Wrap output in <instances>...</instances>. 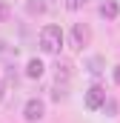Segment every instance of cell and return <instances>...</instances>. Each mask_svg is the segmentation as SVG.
<instances>
[{"mask_svg":"<svg viewBox=\"0 0 120 123\" xmlns=\"http://www.w3.org/2000/svg\"><path fill=\"white\" fill-rule=\"evenodd\" d=\"M40 46H43V52L57 55L60 49H63V29H60V26H54V23L43 26V31H40Z\"/></svg>","mask_w":120,"mask_h":123,"instance_id":"1","label":"cell"},{"mask_svg":"<svg viewBox=\"0 0 120 123\" xmlns=\"http://www.w3.org/2000/svg\"><path fill=\"white\" fill-rule=\"evenodd\" d=\"M72 37H74V46L77 49H83L86 43H89V37H91V31L86 23H74V29H72Z\"/></svg>","mask_w":120,"mask_h":123,"instance_id":"4","label":"cell"},{"mask_svg":"<svg viewBox=\"0 0 120 123\" xmlns=\"http://www.w3.org/2000/svg\"><path fill=\"white\" fill-rule=\"evenodd\" d=\"M26 74H29V77H43V63L37 60V57H31L29 66H26Z\"/></svg>","mask_w":120,"mask_h":123,"instance_id":"6","label":"cell"},{"mask_svg":"<svg viewBox=\"0 0 120 123\" xmlns=\"http://www.w3.org/2000/svg\"><path fill=\"white\" fill-rule=\"evenodd\" d=\"M46 115V103L40 100V97H31V100H26V109H23V117L29 123H37L40 117Z\"/></svg>","mask_w":120,"mask_h":123,"instance_id":"2","label":"cell"},{"mask_svg":"<svg viewBox=\"0 0 120 123\" xmlns=\"http://www.w3.org/2000/svg\"><path fill=\"white\" fill-rule=\"evenodd\" d=\"M9 14H12L9 3H0V23H6V20H9Z\"/></svg>","mask_w":120,"mask_h":123,"instance_id":"9","label":"cell"},{"mask_svg":"<svg viewBox=\"0 0 120 123\" xmlns=\"http://www.w3.org/2000/svg\"><path fill=\"white\" fill-rule=\"evenodd\" d=\"M3 94H6V89H3V83H0V100H3Z\"/></svg>","mask_w":120,"mask_h":123,"instance_id":"13","label":"cell"},{"mask_svg":"<svg viewBox=\"0 0 120 123\" xmlns=\"http://www.w3.org/2000/svg\"><path fill=\"white\" fill-rule=\"evenodd\" d=\"M66 6H69V9H72V12H74V9H80V6H86V0H69V3H66Z\"/></svg>","mask_w":120,"mask_h":123,"instance_id":"11","label":"cell"},{"mask_svg":"<svg viewBox=\"0 0 120 123\" xmlns=\"http://www.w3.org/2000/svg\"><path fill=\"white\" fill-rule=\"evenodd\" d=\"M114 83L120 86V66H114Z\"/></svg>","mask_w":120,"mask_h":123,"instance_id":"12","label":"cell"},{"mask_svg":"<svg viewBox=\"0 0 120 123\" xmlns=\"http://www.w3.org/2000/svg\"><path fill=\"white\" fill-rule=\"evenodd\" d=\"M43 9H46V6H43V3H29V12H31V14H40V12H43Z\"/></svg>","mask_w":120,"mask_h":123,"instance_id":"10","label":"cell"},{"mask_svg":"<svg viewBox=\"0 0 120 123\" xmlns=\"http://www.w3.org/2000/svg\"><path fill=\"white\" fill-rule=\"evenodd\" d=\"M100 14L106 17V20H114L120 14V6H117V0H103L100 3Z\"/></svg>","mask_w":120,"mask_h":123,"instance_id":"5","label":"cell"},{"mask_svg":"<svg viewBox=\"0 0 120 123\" xmlns=\"http://www.w3.org/2000/svg\"><path fill=\"white\" fill-rule=\"evenodd\" d=\"M89 69H91V74H100V72H103V60H100V57H91Z\"/></svg>","mask_w":120,"mask_h":123,"instance_id":"7","label":"cell"},{"mask_svg":"<svg viewBox=\"0 0 120 123\" xmlns=\"http://www.w3.org/2000/svg\"><path fill=\"white\" fill-rule=\"evenodd\" d=\"M103 100H106V89L103 86H91L86 92V109H100Z\"/></svg>","mask_w":120,"mask_h":123,"instance_id":"3","label":"cell"},{"mask_svg":"<svg viewBox=\"0 0 120 123\" xmlns=\"http://www.w3.org/2000/svg\"><path fill=\"white\" fill-rule=\"evenodd\" d=\"M103 109H106V115H114V112H117V103L106 97V100H103Z\"/></svg>","mask_w":120,"mask_h":123,"instance_id":"8","label":"cell"}]
</instances>
